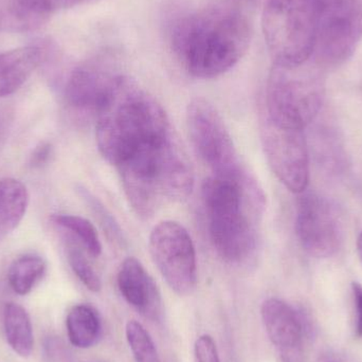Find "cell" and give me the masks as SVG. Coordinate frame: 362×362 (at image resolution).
Listing matches in <instances>:
<instances>
[{"label":"cell","instance_id":"cell-1","mask_svg":"<svg viewBox=\"0 0 362 362\" xmlns=\"http://www.w3.org/2000/svg\"><path fill=\"white\" fill-rule=\"evenodd\" d=\"M251 36L252 28L244 13L215 6L180 19L172 33V47L189 74L214 78L240 61Z\"/></svg>","mask_w":362,"mask_h":362},{"label":"cell","instance_id":"cell-2","mask_svg":"<svg viewBox=\"0 0 362 362\" xmlns=\"http://www.w3.org/2000/svg\"><path fill=\"white\" fill-rule=\"evenodd\" d=\"M95 117L99 152L116 167L144 144L171 135L163 106L124 74H119Z\"/></svg>","mask_w":362,"mask_h":362},{"label":"cell","instance_id":"cell-3","mask_svg":"<svg viewBox=\"0 0 362 362\" xmlns=\"http://www.w3.org/2000/svg\"><path fill=\"white\" fill-rule=\"evenodd\" d=\"M211 242L229 263L246 261L257 245V219L265 197L243 169L232 175H213L202 185Z\"/></svg>","mask_w":362,"mask_h":362},{"label":"cell","instance_id":"cell-4","mask_svg":"<svg viewBox=\"0 0 362 362\" xmlns=\"http://www.w3.org/2000/svg\"><path fill=\"white\" fill-rule=\"evenodd\" d=\"M117 168L129 204L144 219L193 191L191 163L172 135L144 144Z\"/></svg>","mask_w":362,"mask_h":362},{"label":"cell","instance_id":"cell-5","mask_svg":"<svg viewBox=\"0 0 362 362\" xmlns=\"http://www.w3.org/2000/svg\"><path fill=\"white\" fill-rule=\"evenodd\" d=\"M322 0H266L262 31L274 66L305 65L315 53Z\"/></svg>","mask_w":362,"mask_h":362},{"label":"cell","instance_id":"cell-6","mask_svg":"<svg viewBox=\"0 0 362 362\" xmlns=\"http://www.w3.org/2000/svg\"><path fill=\"white\" fill-rule=\"evenodd\" d=\"M303 66L274 65L268 78L264 112L276 122L302 129L316 118L325 100V85L320 76L304 70Z\"/></svg>","mask_w":362,"mask_h":362},{"label":"cell","instance_id":"cell-7","mask_svg":"<svg viewBox=\"0 0 362 362\" xmlns=\"http://www.w3.org/2000/svg\"><path fill=\"white\" fill-rule=\"evenodd\" d=\"M185 116L192 144L213 175H232L243 170L229 129L210 101L195 98L187 105Z\"/></svg>","mask_w":362,"mask_h":362},{"label":"cell","instance_id":"cell-8","mask_svg":"<svg viewBox=\"0 0 362 362\" xmlns=\"http://www.w3.org/2000/svg\"><path fill=\"white\" fill-rule=\"evenodd\" d=\"M150 252L174 293L182 297L193 293L197 286L195 247L181 223L174 221L159 223L150 235Z\"/></svg>","mask_w":362,"mask_h":362},{"label":"cell","instance_id":"cell-9","mask_svg":"<svg viewBox=\"0 0 362 362\" xmlns=\"http://www.w3.org/2000/svg\"><path fill=\"white\" fill-rule=\"evenodd\" d=\"M261 138L274 175L289 191L303 193L310 182V157L304 129L276 122L264 114Z\"/></svg>","mask_w":362,"mask_h":362},{"label":"cell","instance_id":"cell-10","mask_svg":"<svg viewBox=\"0 0 362 362\" xmlns=\"http://www.w3.org/2000/svg\"><path fill=\"white\" fill-rule=\"evenodd\" d=\"M362 37L361 0H322L315 53L327 65L344 63Z\"/></svg>","mask_w":362,"mask_h":362},{"label":"cell","instance_id":"cell-11","mask_svg":"<svg viewBox=\"0 0 362 362\" xmlns=\"http://www.w3.org/2000/svg\"><path fill=\"white\" fill-rule=\"evenodd\" d=\"M296 232L302 248L316 259L333 257L342 242L341 221L335 206L312 192L300 194Z\"/></svg>","mask_w":362,"mask_h":362},{"label":"cell","instance_id":"cell-12","mask_svg":"<svg viewBox=\"0 0 362 362\" xmlns=\"http://www.w3.org/2000/svg\"><path fill=\"white\" fill-rule=\"evenodd\" d=\"M261 317L281 362H304V339L312 329L302 312L283 300L269 298L262 304Z\"/></svg>","mask_w":362,"mask_h":362},{"label":"cell","instance_id":"cell-13","mask_svg":"<svg viewBox=\"0 0 362 362\" xmlns=\"http://www.w3.org/2000/svg\"><path fill=\"white\" fill-rule=\"evenodd\" d=\"M119 74L116 69L103 63L76 68L66 85L67 103L74 110L97 114Z\"/></svg>","mask_w":362,"mask_h":362},{"label":"cell","instance_id":"cell-14","mask_svg":"<svg viewBox=\"0 0 362 362\" xmlns=\"http://www.w3.org/2000/svg\"><path fill=\"white\" fill-rule=\"evenodd\" d=\"M117 283L125 301L144 318L160 321L163 302L158 286L146 268L135 257H129L121 264Z\"/></svg>","mask_w":362,"mask_h":362},{"label":"cell","instance_id":"cell-15","mask_svg":"<svg viewBox=\"0 0 362 362\" xmlns=\"http://www.w3.org/2000/svg\"><path fill=\"white\" fill-rule=\"evenodd\" d=\"M42 61L40 48L21 47L0 53V99L16 93Z\"/></svg>","mask_w":362,"mask_h":362},{"label":"cell","instance_id":"cell-16","mask_svg":"<svg viewBox=\"0 0 362 362\" xmlns=\"http://www.w3.org/2000/svg\"><path fill=\"white\" fill-rule=\"evenodd\" d=\"M29 192L13 178L0 180V242L18 227L29 206Z\"/></svg>","mask_w":362,"mask_h":362},{"label":"cell","instance_id":"cell-17","mask_svg":"<svg viewBox=\"0 0 362 362\" xmlns=\"http://www.w3.org/2000/svg\"><path fill=\"white\" fill-rule=\"evenodd\" d=\"M4 329L13 352L23 358L30 357L34 350V333L31 318L27 310L14 302L4 308Z\"/></svg>","mask_w":362,"mask_h":362},{"label":"cell","instance_id":"cell-18","mask_svg":"<svg viewBox=\"0 0 362 362\" xmlns=\"http://www.w3.org/2000/svg\"><path fill=\"white\" fill-rule=\"evenodd\" d=\"M68 339L78 349H89L99 341L102 322L99 313L88 304H78L68 312L66 318Z\"/></svg>","mask_w":362,"mask_h":362},{"label":"cell","instance_id":"cell-19","mask_svg":"<svg viewBox=\"0 0 362 362\" xmlns=\"http://www.w3.org/2000/svg\"><path fill=\"white\" fill-rule=\"evenodd\" d=\"M46 269V262L42 257L23 255L11 264L8 272V284L17 295H28L44 278Z\"/></svg>","mask_w":362,"mask_h":362},{"label":"cell","instance_id":"cell-20","mask_svg":"<svg viewBox=\"0 0 362 362\" xmlns=\"http://www.w3.org/2000/svg\"><path fill=\"white\" fill-rule=\"evenodd\" d=\"M52 219L57 226L74 234L89 255L93 257L101 255L102 245L99 234L88 219L69 214L54 215Z\"/></svg>","mask_w":362,"mask_h":362},{"label":"cell","instance_id":"cell-21","mask_svg":"<svg viewBox=\"0 0 362 362\" xmlns=\"http://www.w3.org/2000/svg\"><path fill=\"white\" fill-rule=\"evenodd\" d=\"M125 336L136 362H161L154 340L141 323L129 320Z\"/></svg>","mask_w":362,"mask_h":362},{"label":"cell","instance_id":"cell-22","mask_svg":"<svg viewBox=\"0 0 362 362\" xmlns=\"http://www.w3.org/2000/svg\"><path fill=\"white\" fill-rule=\"evenodd\" d=\"M67 257L70 267L72 268L78 280L89 291L93 293H99L102 288L101 279L93 269V265L78 243L71 242V240L67 243Z\"/></svg>","mask_w":362,"mask_h":362},{"label":"cell","instance_id":"cell-23","mask_svg":"<svg viewBox=\"0 0 362 362\" xmlns=\"http://www.w3.org/2000/svg\"><path fill=\"white\" fill-rule=\"evenodd\" d=\"M87 1L89 0H16V4L23 12L45 15L67 10Z\"/></svg>","mask_w":362,"mask_h":362},{"label":"cell","instance_id":"cell-24","mask_svg":"<svg viewBox=\"0 0 362 362\" xmlns=\"http://www.w3.org/2000/svg\"><path fill=\"white\" fill-rule=\"evenodd\" d=\"M83 197L87 200L89 206L93 209V212L95 213V216L101 221V225L103 226L104 229L107 231L108 235L112 236L114 240L121 242L122 238H121V231L119 229L117 223H115L112 219V215L108 214L107 210L100 204L99 200L95 199V197L90 195L87 191H82Z\"/></svg>","mask_w":362,"mask_h":362},{"label":"cell","instance_id":"cell-25","mask_svg":"<svg viewBox=\"0 0 362 362\" xmlns=\"http://www.w3.org/2000/svg\"><path fill=\"white\" fill-rule=\"evenodd\" d=\"M196 362H221L214 339L210 335H202L194 346Z\"/></svg>","mask_w":362,"mask_h":362},{"label":"cell","instance_id":"cell-26","mask_svg":"<svg viewBox=\"0 0 362 362\" xmlns=\"http://www.w3.org/2000/svg\"><path fill=\"white\" fill-rule=\"evenodd\" d=\"M53 148L50 144H40L36 146L35 150L32 153L30 157V165L32 168H40L48 163L49 159L52 156Z\"/></svg>","mask_w":362,"mask_h":362},{"label":"cell","instance_id":"cell-27","mask_svg":"<svg viewBox=\"0 0 362 362\" xmlns=\"http://www.w3.org/2000/svg\"><path fill=\"white\" fill-rule=\"evenodd\" d=\"M353 298H354L355 313H356V336L362 339V285L358 282L352 283Z\"/></svg>","mask_w":362,"mask_h":362},{"label":"cell","instance_id":"cell-28","mask_svg":"<svg viewBox=\"0 0 362 362\" xmlns=\"http://www.w3.org/2000/svg\"><path fill=\"white\" fill-rule=\"evenodd\" d=\"M357 252H358V257L362 264V231L359 234L358 240H357Z\"/></svg>","mask_w":362,"mask_h":362},{"label":"cell","instance_id":"cell-29","mask_svg":"<svg viewBox=\"0 0 362 362\" xmlns=\"http://www.w3.org/2000/svg\"><path fill=\"white\" fill-rule=\"evenodd\" d=\"M4 121L2 120L1 117H0V140H1L2 136H4Z\"/></svg>","mask_w":362,"mask_h":362}]
</instances>
